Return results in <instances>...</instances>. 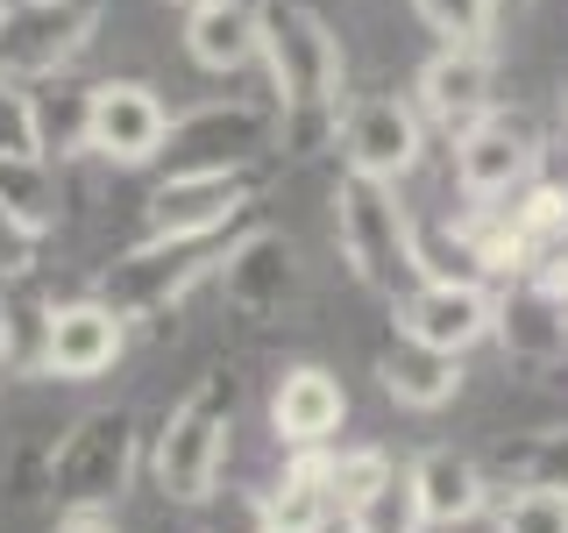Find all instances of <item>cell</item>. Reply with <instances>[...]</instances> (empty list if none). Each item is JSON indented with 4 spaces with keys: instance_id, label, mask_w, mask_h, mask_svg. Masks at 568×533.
I'll list each match as a JSON object with an SVG mask.
<instances>
[{
    "instance_id": "obj_1",
    "label": "cell",
    "mask_w": 568,
    "mask_h": 533,
    "mask_svg": "<svg viewBox=\"0 0 568 533\" xmlns=\"http://www.w3.org/2000/svg\"><path fill=\"white\" fill-rule=\"evenodd\" d=\"M256 29H263V71H271V107H277V150L284 157H320L342 142V86L348 58L342 36L327 29V14L306 0H256Z\"/></svg>"
},
{
    "instance_id": "obj_2",
    "label": "cell",
    "mask_w": 568,
    "mask_h": 533,
    "mask_svg": "<svg viewBox=\"0 0 568 533\" xmlns=\"http://www.w3.org/2000/svg\"><path fill=\"white\" fill-rule=\"evenodd\" d=\"M334 242H342V263L363 292L398 299L405 284H419V228L405 213L398 185H384V178L363 171L334 178Z\"/></svg>"
},
{
    "instance_id": "obj_3",
    "label": "cell",
    "mask_w": 568,
    "mask_h": 533,
    "mask_svg": "<svg viewBox=\"0 0 568 533\" xmlns=\"http://www.w3.org/2000/svg\"><path fill=\"white\" fill-rule=\"evenodd\" d=\"M227 434H235V378H206L192 399H178L164 426H156V484H164L171 505H200L221 484L227 462Z\"/></svg>"
},
{
    "instance_id": "obj_4",
    "label": "cell",
    "mask_w": 568,
    "mask_h": 533,
    "mask_svg": "<svg viewBox=\"0 0 568 533\" xmlns=\"http://www.w3.org/2000/svg\"><path fill=\"white\" fill-rule=\"evenodd\" d=\"M227 242H235V235H142L135 249H121V257L100 271V299L121 320L171 313L200 278L221 271Z\"/></svg>"
},
{
    "instance_id": "obj_5",
    "label": "cell",
    "mask_w": 568,
    "mask_h": 533,
    "mask_svg": "<svg viewBox=\"0 0 568 533\" xmlns=\"http://www.w3.org/2000/svg\"><path fill=\"white\" fill-rule=\"evenodd\" d=\"M277 150V107L263 100H206L192 114H171L164 171H242Z\"/></svg>"
},
{
    "instance_id": "obj_6",
    "label": "cell",
    "mask_w": 568,
    "mask_h": 533,
    "mask_svg": "<svg viewBox=\"0 0 568 533\" xmlns=\"http://www.w3.org/2000/svg\"><path fill=\"white\" fill-rule=\"evenodd\" d=\"M106 0H8L0 14V79L29 86L50 71H71L100 36Z\"/></svg>"
},
{
    "instance_id": "obj_7",
    "label": "cell",
    "mask_w": 568,
    "mask_h": 533,
    "mask_svg": "<svg viewBox=\"0 0 568 533\" xmlns=\"http://www.w3.org/2000/svg\"><path fill=\"white\" fill-rule=\"evenodd\" d=\"M540 171V129L526 107H490L455 135V192L469 207H497Z\"/></svg>"
},
{
    "instance_id": "obj_8",
    "label": "cell",
    "mask_w": 568,
    "mask_h": 533,
    "mask_svg": "<svg viewBox=\"0 0 568 533\" xmlns=\"http://www.w3.org/2000/svg\"><path fill=\"white\" fill-rule=\"evenodd\" d=\"M263 192V164L242 171H164L142 200V235H227Z\"/></svg>"
},
{
    "instance_id": "obj_9",
    "label": "cell",
    "mask_w": 568,
    "mask_h": 533,
    "mask_svg": "<svg viewBox=\"0 0 568 533\" xmlns=\"http://www.w3.org/2000/svg\"><path fill=\"white\" fill-rule=\"evenodd\" d=\"M135 470V413H85L50 449V491L64 505H114Z\"/></svg>"
},
{
    "instance_id": "obj_10",
    "label": "cell",
    "mask_w": 568,
    "mask_h": 533,
    "mask_svg": "<svg viewBox=\"0 0 568 533\" xmlns=\"http://www.w3.org/2000/svg\"><path fill=\"white\" fill-rule=\"evenodd\" d=\"M334 150H342L348 171L398 185L426 157V114L413 107V93H363V100L342 107V142Z\"/></svg>"
},
{
    "instance_id": "obj_11",
    "label": "cell",
    "mask_w": 568,
    "mask_h": 533,
    "mask_svg": "<svg viewBox=\"0 0 568 533\" xmlns=\"http://www.w3.org/2000/svg\"><path fill=\"white\" fill-rule=\"evenodd\" d=\"M164 135H171V107L156 100L150 79H100L93 86V107H85V150L114 171H135V164H156L164 157Z\"/></svg>"
},
{
    "instance_id": "obj_12",
    "label": "cell",
    "mask_w": 568,
    "mask_h": 533,
    "mask_svg": "<svg viewBox=\"0 0 568 533\" xmlns=\"http://www.w3.org/2000/svg\"><path fill=\"white\" fill-rule=\"evenodd\" d=\"M390 313H398V334L455 349V355L497 334V299L484 292V278H419L390 299Z\"/></svg>"
},
{
    "instance_id": "obj_13",
    "label": "cell",
    "mask_w": 568,
    "mask_h": 533,
    "mask_svg": "<svg viewBox=\"0 0 568 533\" xmlns=\"http://www.w3.org/2000/svg\"><path fill=\"white\" fill-rule=\"evenodd\" d=\"M413 107L426 114V129H448V135H462L469 121H484L497 107L490 43H440L434 58L413 71Z\"/></svg>"
},
{
    "instance_id": "obj_14",
    "label": "cell",
    "mask_w": 568,
    "mask_h": 533,
    "mask_svg": "<svg viewBox=\"0 0 568 533\" xmlns=\"http://www.w3.org/2000/svg\"><path fill=\"white\" fill-rule=\"evenodd\" d=\"M129 349V320H121L106 299H71V306H50L43 313V370L50 378H100V370L121 363Z\"/></svg>"
},
{
    "instance_id": "obj_15",
    "label": "cell",
    "mask_w": 568,
    "mask_h": 533,
    "mask_svg": "<svg viewBox=\"0 0 568 533\" xmlns=\"http://www.w3.org/2000/svg\"><path fill=\"white\" fill-rule=\"evenodd\" d=\"M221 292H227V306L248 313V320H263V313H277L284 299H292V242L277 235V228H248V235L227 242V257H221Z\"/></svg>"
},
{
    "instance_id": "obj_16",
    "label": "cell",
    "mask_w": 568,
    "mask_h": 533,
    "mask_svg": "<svg viewBox=\"0 0 568 533\" xmlns=\"http://www.w3.org/2000/svg\"><path fill=\"white\" fill-rule=\"evenodd\" d=\"M342 420H348V391H342L334 370L298 363V370H284V378H277L271 426H277L284 449H327V441L342 434Z\"/></svg>"
},
{
    "instance_id": "obj_17",
    "label": "cell",
    "mask_w": 568,
    "mask_h": 533,
    "mask_svg": "<svg viewBox=\"0 0 568 533\" xmlns=\"http://www.w3.org/2000/svg\"><path fill=\"white\" fill-rule=\"evenodd\" d=\"M342 520L334 505V484H327V449H298L271 484L256 491V526L263 533H327Z\"/></svg>"
},
{
    "instance_id": "obj_18",
    "label": "cell",
    "mask_w": 568,
    "mask_h": 533,
    "mask_svg": "<svg viewBox=\"0 0 568 533\" xmlns=\"http://www.w3.org/2000/svg\"><path fill=\"white\" fill-rule=\"evenodd\" d=\"M185 58L213 71V79H235L263 58V29H256V0H192L185 8Z\"/></svg>"
},
{
    "instance_id": "obj_19",
    "label": "cell",
    "mask_w": 568,
    "mask_h": 533,
    "mask_svg": "<svg viewBox=\"0 0 568 533\" xmlns=\"http://www.w3.org/2000/svg\"><path fill=\"white\" fill-rule=\"evenodd\" d=\"M377 378L398 405L413 413H440V405L462 399V355L455 349H434V342H413V334H390L384 355H377Z\"/></svg>"
},
{
    "instance_id": "obj_20",
    "label": "cell",
    "mask_w": 568,
    "mask_h": 533,
    "mask_svg": "<svg viewBox=\"0 0 568 533\" xmlns=\"http://www.w3.org/2000/svg\"><path fill=\"white\" fill-rule=\"evenodd\" d=\"M413 491H419L426 526H469L476 512L490 505L484 462H476V455H455V449H426L413 462Z\"/></svg>"
},
{
    "instance_id": "obj_21",
    "label": "cell",
    "mask_w": 568,
    "mask_h": 533,
    "mask_svg": "<svg viewBox=\"0 0 568 533\" xmlns=\"http://www.w3.org/2000/svg\"><path fill=\"white\" fill-rule=\"evenodd\" d=\"M85 107H93V86H71L64 71L22 86V121H29V150L64 164V157L85 150Z\"/></svg>"
},
{
    "instance_id": "obj_22",
    "label": "cell",
    "mask_w": 568,
    "mask_h": 533,
    "mask_svg": "<svg viewBox=\"0 0 568 533\" xmlns=\"http://www.w3.org/2000/svg\"><path fill=\"white\" fill-rule=\"evenodd\" d=\"M497 334H505V349L526 355V363H555V355H568V306L519 278V292L497 306Z\"/></svg>"
},
{
    "instance_id": "obj_23",
    "label": "cell",
    "mask_w": 568,
    "mask_h": 533,
    "mask_svg": "<svg viewBox=\"0 0 568 533\" xmlns=\"http://www.w3.org/2000/svg\"><path fill=\"white\" fill-rule=\"evenodd\" d=\"M348 533H426V512H419V491H413V462H390L384 484H369L355 505L342 512Z\"/></svg>"
},
{
    "instance_id": "obj_24",
    "label": "cell",
    "mask_w": 568,
    "mask_h": 533,
    "mask_svg": "<svg viewBox=\"0 0 568 533\" xmlns=\"http://www.w3.org/2000/svg\"><path fill=\"white\" fill-rule=\"evenodd\" d=\"M0 200L29 213L36 228H50L58 221V164L36 150H0Z\"/></svg>"
},
{
    "instance_id": "obj_25",
    "label": "cell",
    "mask_w": 568,
    "mask_h": 533,
    "mask_svg": "<svg viewBox=\"0 0 568 533\" xmlns=\"http://www.w3.org/2000/svg\"><path fill=\"white\" fill-rule=\"evenodd\" d=\"M497 470H505L511 484H555V491H568V426H540V434H526V441H505Z\"/></svg>"
},
{
    "instance_id": "obj_26",
    "label": "cell",
    "mask_w": 568,
    "mask_h": 533,
    "mask_svg": "<svg viewBox=\"0 0 568 533\" xmlns=\"http://www.w3.org/2000/svg\"><path fill=\"white\" fill-rule=\"evenodd\" d=\"M413 14L440 36V43H490L505 0H413Z\"/></svg>"
},
{
    "instance_id": "obj_27",
    "label": "cell",
    "mask_w": 568,
    "mask_h": 533,
    "mask_svg": "<svg viewBox=\"0 0 568 533\" xmlns=\"http://www.w3.org/2000/svg\"><path fill=\"white\" fill-rule=\"evenodd\" d=\"M497 533H568V491L511 484L505 505H497Z\"/></svg>"
},
{
    "instance_id": "obj_28",
    "label": "cell",
    "mask_w": 568,
    "mask_h": 533,
    "mask_svg": "<svg viewBox=\"0 0 568 533\" xmlns=\"http://www.w3.org/2000/svg\"><path fill=\"white\" fill-rule=\"evenodd\" d=\"M36 257H43V228L0 200V284H29Z\"/></svg>"
},
{
    "instance_id": "obj_29",
    "label": "cell",
    "mask_w": 568,
    "mask_h": 533,
    "mask_svg": "<svg viewBox=\"0 0 568 533\" xmlns=\"http://www.w3.org/2000/svg\"><path fill=\"white\" fill-rule=\"evenodd\" d=\"M390 476V455L384 449H342V455H327V484H334V505H355L369 484H384Z\"/></svg>"
},
{
    "instance_id": "obj_30",
    "label": "cell",
    "mask_w": 568,
    "mask_h": 533,
    "mask_svg": "<svg viewBox=\"0 0 568 533\" xmlns=\"http://www.w3.org/2000/svg\"><path fill=\"white\" fill-rule=\"evenodd\" d=\"M50 533H121V526H114V512H106V505H64V520L50 526Z\"/></svg>"
},
{
    "instance_id": "obj_31",
    "label": "cell",
    "mask_w": 568,
    "mask_h": 533,
    "mask_svg": "<svg viewBox=\"0 0 568 533\" xmlns=\"http://www.w3.org/2000/svg\"><path fill=\"white\" fill-rule=\"evenodd\" d=\"M561 129H568V100H561Z\"/></svg>"
},
{
    "instance_id": "obj_32",
    "label": "cell",
    "mask_w": 568,
    "mask_h": 533,
    "mask_svg": "<svg viewBox=\"0 0 568 533\" xmlns=\"http://www.w3.org/2000/svg\"><path fill=\"white\" fill-rule=\"evenodd\" d=\"M0 14H8V0H0Z\"/></svg>"
},
{
    "instance_id": "obj_33",
    "label": "cell",
    "mask_w": 568,
    "mask_h": 533,
    "mask_svg": "<svg viewBox=\"0 0 568 533\" xmlns=\"http://www.w3.org/2000/svg\"><path fill=\"white\" fill-rule=\"evenodd\" d=\"M178 8H192V0H178Z\"/></svg>"
}]
</instances>
